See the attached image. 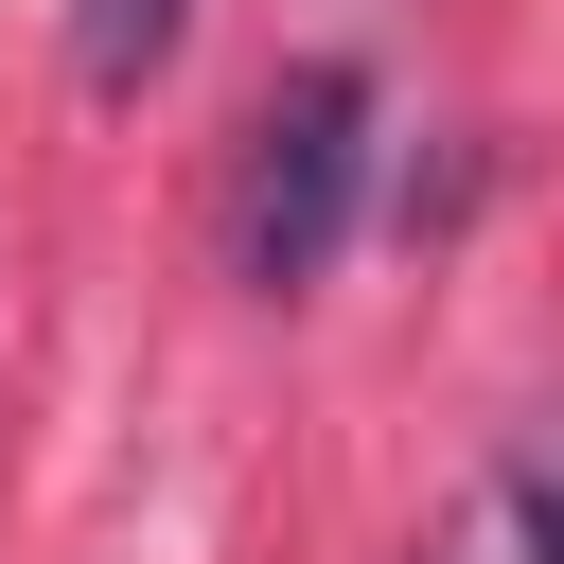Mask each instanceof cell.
<instances>
[{"mask_svg": "<svg viewBox=\"0 0 564 564\" xmlns=\"http://www.w3.org/2000/svg\"><path fill=\"white\" fill-rule=\"evenodd\" d=\"M423 564H458V546H423Z\"/></svg>", "mask_w": 564, "mask_h": 564, "instance_id": "cell-4", "label": "cell"}, {"mask_svg": "<svg viewBox=\"0 0 564 564\" xmlns=\"http://www.w3.org/2000/svg\"><path fill=\"white\" fill-rule=\"evenodd\" d=\"M352 194H370V70L352 53H300L247 106V159H229V282L247 300H300L352 247Z\"/></svg>", "mask_w": 564, "mask_h": 564, "instance_id": "cell-1", "label": "cell"}, {"mask_svg": "<svg viewBox=\"0 0 564 564\" xmlns=\"http://www.w3.org/2000/svg\"><path fill=\"white\" fill-rule=\"evenodd\" d=\"M511 564H564V441L511 458Z\"/></svg>", "mask_w": 564, "mask_h": 564, "instance_id": "cell-3", "label": "cell"}, {"mask_svg": "<svg viewBox=\"0 0 564 564\" xmlns=\"http://www.w3.org/2000/svg\"><path fill=\"white\" fill-rule=\"evenodd\" d=\"M176 35H194V0H70V70L88 88H159Z\"/></svg>", "mask_w": 564, "mask_h": 564, "instance_id": "cell-2", "label": "cell"}]
</instances>
